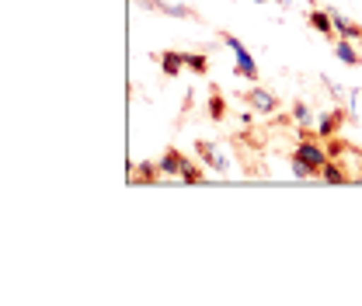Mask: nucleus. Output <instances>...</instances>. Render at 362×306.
<instances>
[{"mask_svg":"<svg viewBox=\"0 0 362 306\" xmlns=\"http://www.w3.org/2000/svg\"><path fill=\"white\" fill-rule=\"evenodd\" d=\"M251 101H255L258 108H272V94H262V90H255V94H251Z\"/></svg>","mask_w":362,"mask_h":306,"instance_id":"f257e3e1","label":"nucleus"},{"mask_svg":"<svg viewBox=\"0 0 362 306\" xmlns=\"http://www.w3.org/2000/svg\"><path fill=\"white\" fill-rule=\"evenodd\" d=\"M338 56H341L345 63H356V52H352L349 45H338Z\"/></svg>","mask_w":362,"mask_h":306,"instance_id":"f03ea898","label":"nucleus"},{"mask_svg":"<svg viewBox=\"0 0 362 306\" xmlns=\"http://www.w3.org/2000/svg\"><path fill=\"white\" fill-rule=\"evenodd\" d=\"M300 157H303V160H317V164H320V153H317V150H310V146H303V150H300Z\"/></svg>","mask_w":362,"mask_h":306,"instance_id":"7ed1b4c3","label":"nucleus"}]
</instances>
